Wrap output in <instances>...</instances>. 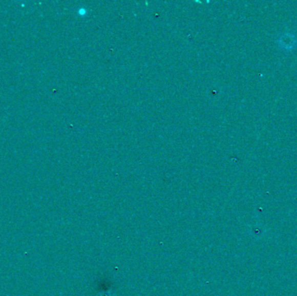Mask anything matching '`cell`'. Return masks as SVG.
<instances>
[{"label":"cell","mask_w":297,"mask_h":296,"mask_svg":"<svg viewBox=\"0 0 297 296\" xmlns=\"http://www.w3.org/2000/svg\"><path fill=\"white\" fill-rule=\"evenodd\" d=\"M277 43L280 46V47L284 50L290 51L296 46L297 41L294 35L290 34V33H285V34L281 35L277 40Z\"/></svg>","instance_id":"6da1fadb"}]
</instances>
